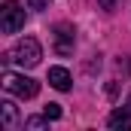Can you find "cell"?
<instances>
[{
    "mask_svg": "<svg viewBox=\"0 0 131 131\" xmlns=\"http://www.w3.org/2000/svg\"><path fill=\"white\" fill-rule=\"evenodd\" d=\"M9 58H12L15 64H21V67H37L40 58H43V49H40V43H37L34 37H25V40L15 43V49L9 52Z\"/></svg>",
    "mask_w": 131,
    "mask_h": 131,
    "instance_id": "obj_1",
    "label": "cell"
},
{
    "mask_svg": "<svg viewBox=\"0 0 131 131\" xmlns=\"http://www.w3.org/2000/svg\"><path fill=\"white\" fill-rule=\"evenodd\" d=\"M3 89H6L9 95H18V98L31 101V98H37V92H40V82H37V79H31V76L3 73Z\"/></svg>",
    "mask_w": 131,
    "mask_h": 131,
    "instance_id": "obj_2",
    "label": "cell"
},
{
    "mask_svg": "<svg viewBox=\"0 0 131 131\" xmlns=\"http://www.w3.org/2000/svg\"><path fill=\"white\" fill-rule=\"evenodd\" d=\"M25 28V9L15 0H6L0 6V31L3 34H18Z\"/></svg>",
    "mask_w": 131,
    "mask_h": 131,
    "instance_id": "obj_3",
    "label": "cell"
},
{
    "mask_svg": "<svg viewBox=\"0 0 131 131\" xmlns=\"http://www.w3.org/2000/svg\"><path fill=\"white\" fill-rule=\"evenodd\" d=\"M73 40H76L73 37V28L70 25H58L55 28V52L58 55H70L73 52Z\"/></svg>",
    "mask_w": 131,
    "mask_h": 131,
    "instance_id": "obj_4",
    "label": "cell"
},
{
    "mask_svg": "<svg viewBox=\"0 0 131 131\" xmlns=\"http://www.w3.org/2000/svg\"><path fill=\"white\" fill-rule=\"evenodd\" d=\"M70 70L67 67H49V85H55L58 92H67L70 89Z\"/></svg>",
    "mask_w": 131,
    "mask_h": 131,
    "instance_id": "obj_5",
    "label": "cell"
},
{
    "mask_svg": "<svg viewBox=\"0 0 131 131\" xmlns=\"http://www.w3.org/2000/svg\"><path fill=\"white\" fill-rule=\"evenodd\" d=\"M110 128H122V131L131 128V110L128 107H119V110L110 116Z\"/></svg>",
    "mask_w": 131,
    "mask_h": 131,
    "instance_id": "obj_6",
    "label": "cell"
},
{
    "mask_svg": "<svg viewBox=\"0 0 131 131\" xmlns=\"http://www.w3.org/2000/svg\"><path fill=\"white\" fill-rule=\"evenodd\" d=\"M0 110H3V128H15V122H18V110H15V104H12V101H3Z\"/></svg>",
    "mask_w": 131,
    "mask_h": 131,
    "instance_id": "obj_7",
    "label": "cell"
},
{
    "mask_svg": "<svg viewBox=\"0 0 131 131\" xmlns=\"http://www.w3.org/2000/svg\"><path fill=\"white\" fill-rule=\"evenodd\" d=\"M46 122H49V116H46V113H43V116H31V119H28V122H25V125H28V128H46Z\"/></svg>",
    "mask_w": 131,
    "mask_h": 131,
    "instance_id": "obj_8",
    "label": "cell"
},
{
    "mask_svg": "<svg viewBox=\"0 0 131 131\" xmlns=\"http://www.w3.org/2000/svg\"><path fill=\"white\" fill-rule=\"evenodd\" d=\"M43 113H46L49 119H61V104H46Z\"/></svg>",
    "mask_w": 131,
    "mask_h": 131,
    "instance_id": "obj_9",
    "label": "cell"
},
{
    "mask_svg": "<svg viewBox=\"0 0 131 131\" xmlns=\"http://www.w3.org/2000/svg\"><path fill=\"white\" fill-rule=\"evenodd\" d=\"M49 3H52V0H28L31 9H49Z\"/></svg>",
    "mask_w": 131,
    "mask_h": 131,
    "instance_id": "obj_10",
    "label": "cell"
},
{
    "mask_svg": "<svg viewBox=\"0 0 131 131\" xmlns=\"http://www.w3.org/2000/svg\"><path fill=\"white\" fill-rule=\"evenodd\" d=\"M101 6H104L107 12H113V6H116V0H101Z\"/></svg>",
    "mask_w": 131,
    "mask_h": 131,
    "instance_id": "obj_11",
    "label": "cell"
},
{
    "mask_svg": "<svg viewBox=\"0 0 131 131\" xmlns=\"http://www.w3.org/2000/svg\"><path fill=\"white\" fill-rule=\"evenodd\" d=\"M125 107H128V110H131V98H128V104H125Z\"/></svg>",
    "mask_w": 131,
    "mask_h": 131,
    "instance_id": "obj_12",
    "label": "cell"
}]
</instances>
